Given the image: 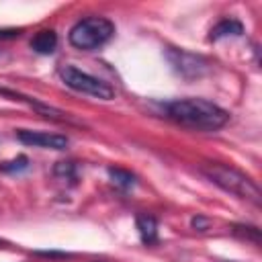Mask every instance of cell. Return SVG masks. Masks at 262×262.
<instances>
[{
	"mask_svg": "<svg viewBox=\"0 0 262 262\" xmlns=\"http://www.w3.org/2000/svg\"><path fill=\"white\" fill-rule=\"evenodd\" d=\"M166 115L188 129L217 131L229 121V113L205 98H178L166 104Z\"/></svg>",
	"mask_w": 262,
	"mask_h": 262,
	"instance_id": "6da1fadb",
	"label": "cell"
},
{
	"mask_svg": "<svg viewBox=\"0 0 262 262\" xmlns=\"http://www.w3.org/2000/svg\"><path fill=\"white\" fill-rule=\"evenodd\" d=\"M201 172L213 182L217 184L219 188H223L225 192H231L235 194L237 199H244V201H250L252 205L260 207L262 203V192L258 188V184L246 176L244 172L231 168V166H225V164H203L201 166Z\"/></svg>",
	"mask_w": 262,
	"mask_h": 262,
	"instance_id": "7a4b0ae2",
	"label": "cell"
},
{
	"mask_svg": "<svg viewBox=\"0 0 262 262\" xmlns=\"http://www.w3.org/2000/svg\"><path fill=\"white\" fill-rule=\"evenodd\" d=\"M115 35V25L104 16H86L80 18L68 33L72 47L80 51H94L106 45Z\"/></svg>",
	"mask_w": 262,
	"mask_h": 262,
	"instance_id": "3957f363",
	"label": "cell"
},
{
	"mask_svg": "<svg viewBox=\"0 0 262 262\" xmlns=\"http://www.w3.org/2000/svg\"><path fill=\"white\" fill-rule=\"evenodd\" d=\"M57 74H59L61 82L76 92H82V94H88V96H94L100 100H113L115 98V88L111 84H106L104 80H100L92 74L78 70L76 66H68V63L59 66Z\"/></svg>",
	"mask_w": 262,
	"mask_h": 262,
	"instance_id": "277c9868",
	"label": "cell"
},
{
	"mask_svg": "<svg viewBox=\"0 0 262 262\" xmlns=\"http://www.w3.org/2000/svg\"><path fill=\"white\" fill-rule=\"evenodd\" d=\"M166 57H168L172 70L176 74H180L182 78H186V80L201 78L209 70V63H207L205 57H201L196 53H190V51H184V49L168 47L166 49Z\"/></svg>",
	"mask_w": 262,
	"mask_h": 262,
	"instance_id": "5b68a950",
	"label": "cell"
},
{
	"mask_svg": "<svg viewBox=\"0 0 262 262\" xmlns=\"http://www.w3.org/2000/svg\"><path fill=\"white\" fill-rule=\"evenodd\" d=\"M16 139L25 145L33 147H45V149H55L63 151L70 145V139L61 133H47V131H31V129H16L14 131Z\"/></svg>",
	"mask_w": 262,
	"mask_h": 262,
	"instance_id": "8992f818",
	"label": "cell"
},
{
	"mask_svg": "<svg viewBox=\"0 0 262 262\" xmlns=\"http://www.w3.org/2000/svg\"><path fill=\"white\" fill-rule=\"evenodd\" d=\"M0 96H8L10 100H18V102L29 104L33 111H37V113L43 115L45 119H51V121H57V123H70V121H72V119L68 117V113H63V111H59V108H55V106H49V104H45V102H41V100H37V98H33V96H27V94H23V92H16V90H10V88L0 86Z\"/></svg>",
	"mask_w": 262,
	"mask_h": 262,
	"instance_id": "52a82bcc",
	"label": "cell"
},
{
	"mask_svg": "<svg viewBox=\"0 0 262 262\" xmlns=\"http://www.w3.org/2000/svg\"><path fill=\"white\" fill-rule=\"evenodd\" d=\"M135 227L139 231V237L145 246H154L158 244V219L149 213H137L135 217Z\"/></svg>",
	"mask_w": 262,
	"mask_h": 262,
	"instance_id": "ba28073f",
	"label": "cell"
},
{
	"mask_svg": "<svg viewBox=\"0 0 262 262\" xmlns=\"http://www.w3.org/2000/svg\"><path fill=\"white\" fill-rule=\"evenodd\" d=\"M57 47V35L53 29H43L31 39V49L39 55H49Z\"/></svg>",
	"mask_w": 262,
	"mask_h": 262,
	"instance_id": "9c48e42d",
	"label": "cell"
},
{
	"mask_svg": "<svg viewBox=\"0 0 262 262\" xmlns=\"http://www.w3.org/2000/svg\"><path fill=\"white\" fill-rule=\"evenodd\" d=\"M239 35H244V25L237 18H223L211 29L209 39L211 41H219L223 37H239Z\"/></svg>",
	"mask_w": 262,
	"mask_h": 262,
	"instance_id": "30bf717a",
	"label": "cell"
},
{
	"mask_svg": "<svg viewBox=\"0 0 262 262\" xmlns=\"http://www.w3.org/2000/svg\"><path fill=\"white\" fill-rule=\"evenodd\" d=\"M106 172H108V178L113 180V184L119 186L121 190H129V188H133L137 184V176L133 172L125 170V168H113L111 166Z\"/></svg>",
	"mask_w": 262,
	"mask_h": 262,
	"instance_id": "8fae6325",
	"label": "cell"
},
{
	"mask_svg": "<svg viewBox=\"0 0 262 262\" xmlns=\"http://www.w3.org/2000/svg\"><path fill=\"white\" fill-rule=\"evenodd\" d=\"M53 176L55 178H61V180H68L72 184L78 182V164L72 162V160H61V162H55L53 166Z\"/></svg>",
	"mask_w": 262,
	"mask_h": 262,
	"instance_id": "7c38bea8",
	"label": "cell"
},
{
	"mask_svg": "<svg viewBox=\"0 0 262 262\" xmlns=\"http://www.w3.org/2000/svg\"><path fill=\"white\" fill-rule=\"evenodd\" d=\"M231 233L239 239H246V242H252V244H260L262 242V233L256 225H246V223H235L231 225Z\"/></svg>",
	"mask_w": 262,
	"mask_h": 262,
	"instance_id": "4fadbf2b",
	"label": "cell"
},
{
	"mask_svg": "<svg viewBox=\"0 0 262 262\" xmlns=\"http://www.w3.org/2000/svg\"><path fill=\"white\" fill-rule=\"evenodd\" d=\"M29 158L27 156H16L12 160H6V162H0V172L2 174H18V172H25L29 170Z\"/></svg>",
	"mask_w": 262,
	"mask_h": 262,
	"instance_id": "5bb4252c",
	"label": "cell"
},
{
	"mask_svg": "<svg viewBox=\"0 0 262 262\" xmlns=\"http://www.w3.org/2000/svg\"><path fill=\"white\" fill-rule=\"evenodd\" d=\"M33 256L47 258V260H66V258H72L70 252H61V250H35Z\"/></svg>",
	"mask_w": 262,
	"mask_h": 262,
	"instance_id": "9a60e30c",
	"label": "cell"
},
{
	"mask_svg": "<svg viewBox=\"0 0 262 262\" xmlns=\"http://www.w3.org/2000/svg\"><path fill=\"white\" fill-rule=\"evenodd\" d=\"M211 219L209 217H205V215H194L192 219H190V227L194 229V231H207L209 227H211Z\"/></svg>",
	"mask_w": 262,
	"mask_h": 262,
	"instance_id": "2e32d148",
	"label": "cell"
},
{
	"mask_svg": "<svg viewBox=\"0 0 262 262\" xmlns=\"http://www.w3.org/2000/svg\"><path fill=\"white\" fill-rule=\"evenodd\" d=\"M23 29H0V41H8V39H16L20 37Z\"/></svg>",
	"mask_w": 262,
	"mask_h": 262,
	"instance_id": "e0dca14e",
	"label": "cell"
}]
</instances>
